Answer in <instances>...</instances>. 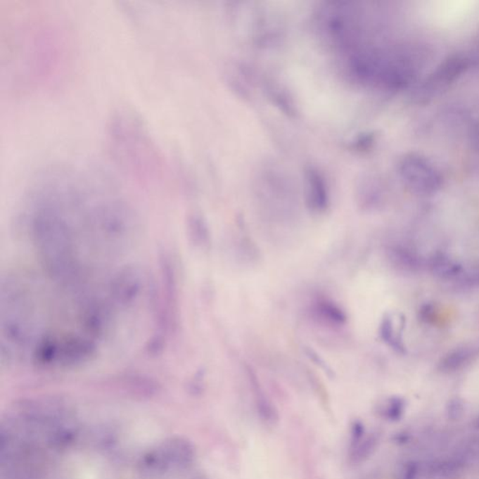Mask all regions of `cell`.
Returning <instances> with one entry per match:
<instances>
[{"mask_svg": "<svg viewBox=\"0 0 479 479\" xmlns=\"http://www.w3.org/2000/svg\"><path fill=\"white\" fill-rule=\"evenodd\" d=\"M191 235L196 245L205 248L210 243V232L205 221L200 217H193L191 220Z\"/></svg>", "mask_w": 479, "mask_h": 479, "instance_id": "8992f818", "label": "cell"}, {"mask_svg": "<svg viewBox=\"0 0 479 479\" xmlns=\"http://www.w3.org/2000/svg\"><path fill=\"white\" fill-rule=\"evenodd\" d=\"M311 313L320 323L333 327H340L347 321L345 312L333 300L317 299L311 305Z\"/></svg>", "mask_w": 479, "mask_h": 479, "instance_id": "3957f363", "label": "cell"}, {"mask_svg": "<svg viewBox=\"0 0 479 479\" xmlns=\"http://www.w3.org/2000/svg\"><path fill=\"white\" fill-rule=\"evenodd\" d=\"M246 373H248V383L250 385L252 394H253L254 405L256 408L257 416L265 424L274 425L277 423L279 415L276 405L273 404L267 394L265 393L256 373L248 367L246 368Z\"/></svg>", "mask_w": 479, "mask_h": 479, "instance_id": "7a4b0ae2", "label": "cell"}, {"mask_svg": "<svg viewBox=\"0 0 479 479\" xmlns=\"http://www.w3.org/2000/svg\"><path fill=\"white\" fill-rule=\"evenodd\" d=\"M106 186H107V184H106ZM105 186H104L103 189H105ZM103 189H102V191H103ZM102 191H101V193L102 192ZM101 193H99V194H101ZM99 194H98V195H99ZM98 197H96V198H98ZM95 200H94V201H95ZM93 203H92V205H93ZM92 205H91V206H92ZM90 208H91V207H90ZM90 208H89V210H90ZM89 212H87V217H86V220H87V215H89Z\"/></svg>", "mask_w": 479, "mask_h": 479, "instance_id": "52a82bcc", "label": "cell"}, {"mask_svg": "<svg viewBox=\"0 0 479 479\" xmlns=\"http://www.w3.org/2000/svg\"><path fill=\"white\" fill-rule=\"evenodd\" d=\"M96 345L86 337L44 336L39 340L32 358L42 366H75L95 355Z\"/></svg>", "mask_w": 479, "mask_h": 479, "instance_id": "6da1fadb", "label": "cell"}, {"mask_svg": "<svg viewBox=\"0 0 479 479\" xmlns=\"http://www.w3.org/2000/svg\"><path fill=\"white\" fill-rule=\"evenodd\" d=\"M307 203L314 212H324L328 205V193L324 180L316 172H309Z\"/></svg>", "mask_w": 479, "mask_h": 479, "instance_id": "277c9868", "label": "cell"}, {"mask_svg": "<svg viewBox=\"0 0 479 479\" xmlns=\"http://www.w3.org/2000/svg\"><path fill=\"white\" fill-rule=\"evenodd\" d=\"M378 442V439L376 435L366 433V435L361 442H359L355 447L348 450V463L354 466L365 463L376 452Z\"/></svg>", "mask_w": 479, "mask_h": 479, "instance_id": "5b68a950", "label": "cell"}]
</instances>
